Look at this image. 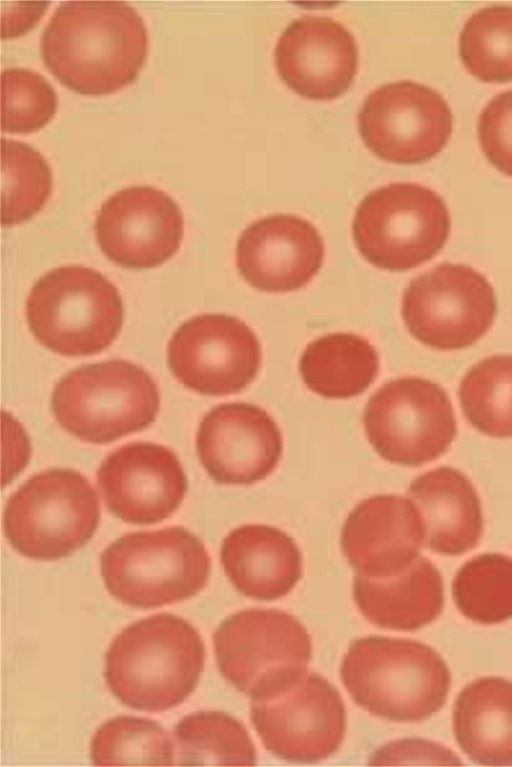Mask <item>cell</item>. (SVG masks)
I'll return each mask as SVG.
<instances>
[{
  "label": "cell",
  "instance_id": "6da1fadb",
  "mask_svg": "<svg viewBox=\"0 0 512 767\" xmlns=\"http://www.w3.org/2000/svg\"><path fill=\"white\" fill-rule=\"evenodd\" d=\"M140 14L121 1H66L43 30L46 68L68 89L88 96L115 93L133 83L148 55Z\"/></svg>",
  "mask_w": 512,
  "mask_h": 767
},
{
  "label": "cell",
  "instance_id": "7a4b0ae2",
  "mask_svg": "<svg viewBox=\"0 0 512 767\" xmlns=\"http://www.w3.org/2000/svg\"><path fill=\"white\" fill-rule=\"evenodd\" d=\"M205 646L184 618L159 613L125 627L105 654L104 677L125 706L163 712L181 704L204 669Z\"/></svg>",
  "mask_w": 512,
  "mask_h": 767
},
{
  "label": "cell",
  "instance_id": "3957f363",
  "mask_svg": "<svg viewBox=\"0 0 512 767\" xmlns=\"http://www.w3.org/2000/svg\"><path fill=\"white\" fill-rule=\"evenodd\" d=\"M340 676L361 708L393 722H418L444 705L450 671L430 646L409 639L368 636L344 655Z\"/></svg>",
  "mask_w": 512,
  "mask_h": 767
},
{
  "label": "cell",
  "instance_id": "277c9868",
  "mask_svg": "<svg viewBox=\"0 0 512 767\" xmlns=\"http://www.w3.org/2000/svg\"><path fill=\"white\" fill-rule=\"evenodd\" d=\"M100 568L113 597L130 607L151 609L202 591L211 558L199 537L172 526L123 535L102 552Z\"/></svg>",
  "mask_w": 512,
  "mask_h": 767
},
{
  "label": "cell",
  "instance_id": "5b68a950",
  "mask_svg": "<svg viewBox=\"0 0 512 767\" xmlns=\"http://www.w3.org/2000/svg\"><path fill=\"white\" fill-rule=\"evenodd\" d=\"M124 317L117 287L85 266L55 268L32 286L26 320L34 338L47 349L70 357L89 356L108 348Z\"/></svg>",
  "mask_w": 512,
  "mask_h": 767
},
{
  "label": "cell",
  "instance_id": "8992f818",
  "mask_svg": "<svg viewBox=\"0 0 512 767\" xmlns=\"http://www.w3.org/2000/svg\"><path fill=\"white\" fill-rule=\"evenodd\" d=\"M159 406V389L152 376L134 363L117 359L69 371L51 396L60 427L92 444H107L147 428Z\"/></svg>",
  "mask_w": 512,
  "mask_h": 767
},
{
  "label": "cell",
  "instance_id": "52a82bcc",
  "mask_svg": "<svg viewBox=\"0 0 512 767\" xmlns=\"http://www.w3.org/2000/svg\"><path fill=\"white\" fill-rule=\"evenodd\" d=\"M100 516L98 495L86 477L54 468L33 475L9 497L3 526L19 554L53 561L83 547L93 537Z\"/></svg>",
  "mask_w": 512,
  "mask_h": 767
},
{
  "label": "cell",
  "instance_id": "ba28073f",
  "mask_svg": "<svg viewBox=\"0 0 512 767\" xmlns=\"http://www.w3.org/2000/svg\"><path fill=\"white\" fill-rule=\"evenodd\" d=\"M222 676L252 700L283 693L307 672L312 643L293 615L277 609H246L226 618L213 634Z\"/></svg>",
  "mask_w": 512,
  "mask_h": 767
},
{
  "label": "cell",
  "instance_id": "9c48e42d",
  "mask_svg": "<svg viewBox=\"0 0 512 767\" xmlns=\"http://www.w3.org/2000/svg\"><path fill=\"white\" fill-rule=\"evenodd\" d=\"M451 221L444 200L417 183L380 187L359 203L352 233L372 265L405 271L432 259L448 240Z\"/></svg>",
  "mask_w": 512,
  "mask_h": 767
},
{
  "label": "cell",
  "instance_id": "30bf717a",
  "mask_svg": "<svg viewBox=\"0 0 512 767\" xmlns=\"http://www.w3.org/2000/svg\"><path fill=\"white\" fill-rule=\"evenodd\" d=\"M363 423L368 441L381 458L408 467L440 457L457 432L446 391L421 377L385 383L369 398Z\"/></svg>",
  "mask_w": 512,
  "mask_h": 767
},
{
  "label": "cell",
  "instance_id": "8fae6325",
  "mask_svg": "<svg viewBox=\"0 0 512 767\" xmlns=\"http://www.w3.org/2000/svg\"><path fill=\"white\" fill-rule=\"evenodd\" d=\"M401 311L416 340L436 350H459L491 328L497 301L482 273L465 264L442 263L409 283Z\"/></svg>",
  "mask_w": 512,
  "mask_h": 767
},
{
  "label": "cell",
  "instance_id": "7c38bea8",
  "mask_svg": "<svg viewBox=\"0 0 512 767\" xmlns=\"http://www.w3.org/2000/svg\"><path fill=\"white\" fill-rule=\"evenodd\" d=\"M452 126L444 98L412 81L375 89L358 114V130L367 148L397 164H418L435 157L446 146Z\"/></svg>",
  "mask_w": 512,
  "mask_h": 767
},
{
  "label": "cell",
  "instance_id": "4fadbf2b",
  "mask_svg": "<svg viewBox=\"0 0 512 767\" xmlns=\"http://www.w3.org/2000/svg\"><path fill=\"white\" fill-rule=\"evenodd\" d=\"M251 722L265 748L277 757L312 763L335 753L344 738L346 711L337 689L317 673L289 690L252 700Z\"/></svg>",
  "mask_w": 512,
  "mask_h": 767
},
{
  "label": "cell",
  "instance_id": "5bb4252c",
  "mask_svg": "<svg viewBox=\"0 0 512 767\" xmlns=\"http://www.w3.org/2000/svg\"><path fill=\"white\" fill-rule=\"evenodd\" d=\"M168 365L185 387L223 396L246 388L261 366L260 343L240 319L201 314L183 322L167 347Z\"/></svg>",
  "mask_w": 512,
  "mask_h": 767
},
{
  "label": "cell",
  "instance_id": "9a60e30c",
  "mask_svg": "<svg viewBox=\"0 0 512 767\" xmlns=\"http://www.w3.org/2000/svg\"><path fill=\"white\" fill-rule=\"evenodd\" d=\"M98 245L112 262L148 269L169 260L179 249L184 220L178 204L152 186H130L101 205L94 225Z\"/></svg>",
  "mask_w": 512,
  "mask_h": 767
},
{
  "label": "cell",
  "instance_id": "2e32d148",
  "mask_svg": "<svg viewBox=\"0 0 512 767\" xmlns=\"http://www.w3.org/2000/svg\"><path fill=\"white\" fill-rule=\"evenodd\" d=\"M97 484L109 511L136 525L169 518L188 488L176 454L152 442H132L110 453L98 468Z\"/></svg>",
  "mask_w": 512,
  "mask_h": 767
},
{
  "label": "cell",
  "instance_id": "e0dca14e",
  "mask_svg": "<svg viewBox=\"0 0 512 767\" xmlns=\"http://www.w3.org/2000/svg\"><path fill=\"white\" fill-rule=\"evenodd\" d=\"M196 450L218 484L250 485L268 477L283 452V437L262 408L244 402L215 406L202 418Z\"/></svg>",
  "mask_w": 512,
  "mask_h": 767
},
{
  "label": "cell",
  "instance_id": "ac0fdd59",
  "mask_svg": "<svg viewBox=\"0 0 512 767\" xmlns=\"http://www.w3.org/2000/svg\"><path fill=\"white\" fill-rule=\"evenodd\" d=\"M275 66L295 93L312 100H331L351 86L358 67V48L349 30L336 20L305 15L281 33Z\"/></svg>",
  "mask_w": 512,
  "mask_h": 767
},
{
  "label": "cell",
  "instance_id": "d6986e66",
  "mask_svg": "<svg viewBox=\"0 0 512 767\" xmlns=\"http://www.w3.org/2000/svg\"><path fill=\"white\" fill-rule=\"evenodd\" d=\"M324 259L322 237L313 224L291 214L256 220L241 233L236 246L240 275L253 288L290 292L306 286Z\"/></svg>",
  "mask_w": 512,
  "mask_h": 767
},
{
  "label": "cell",
  "instance_id": "ffe728a7",
  "mask_svg": "<svg viewBox=\"0 0 512 767\" xmlns=\"http://www.w3.org/2000/svg\"><path fill=\"white\" fill-rule=\"evenodd\" d=\"M425 540L422 515L409 497L382 494L360 501L341 531V548L357 573L388 577L419 557Z\"/></svg>",
  "mask_w": 512,
  "mask_h": 767
},
{
  "label": "cell",
  "instance_id": "44dd1931",
  "mask_svg": "<svg viewBox=\"0 0 512 767\" xmlns=\"http://www.w3.org/2000/svg\"><path fill=\"white\" fill-rule=\"evenodd\" d=\"M220 559L241 594L260 601L286 596L302 576V556L294 540L264 524H245L223 540Z\"/></svg>",
  "mask_w": 512,
  "mask_h": 767
},
{
  "label": "cell",
  "instance_id": "7402d4cb",
  "mask_svg": "<svg viewBox=\"0 0 512 767\" xmlns=\"http://www.w3.org/2000/svg\"><path fill=\"white\" fill-rule=\"evenodd\" d=\"M424 522L426 546L456 556L475 548L483 533L480 499L459 470L442 466L417 476L408 487Z\"/></svg>",
  "mask_w": 512,
  "mask_h": 767
},
{
  "label": "cell",
  "instance_id": "603a6c76",
  "mask_svg": "<svg viewBox=\"0 0 512 767\" xmlns=\"http://www.w3.org/2000/svg\"><path fill=\"white\" fill-rule=\"evenodd\" d=\"M353 598L363 616L376 626L415 631L442 612L443 581L435 565L419 556L392 576L370 577L356 573Z\"/></svg>",
  "mask_w": 512,
  "mask_h": 767
},
{
  "label": "cell",
  "instance_id": "cb8c5ba5",
  "mask_svg": "<svg viewBox=\"0 0 512 767\" xmlns=\"http://www.w3.org/2000/svg\"><path fill=\"white\" fill-rule=\"evenodd\" d=\"M460 749L485 766L512 765V681L483 677L465 686L453 708Z\"/></svg>",
  "mask_w": 512,
  "mask_h": 767
},
{
  "label": "cell",
  "instance_id": "d4e9b609",
  "mask_svg": "<svg viewBox=\"0 0 512 767\" xmlns=\"http://www.w3.org/2000/svg\"><path fill=\"white\" fill-rule=\"evenodd\" d=\"M301 377L314 393L346 399L364 392L379 372V357L365 338L333 333L309 343L299 363Z\"/></svg>",
  "mask_w": 512,
  "mask_h": 767
},
{
  "label": "cell",
  "instance_id": "484cf974",
  "mask_svg": "<svg viewBox=\"0 0 512 767\" xmlns=\"http://www.w3.org/2000/svg\"><path fill=\"white\" fill-rule=\"evenodd\" d=\"M180 766H253L256 750L245 726L221 711H198L174 728Z\"/></svg>",
  "mask_w": 512,
  "mask_h": 767
},
{
  "label": "cell",
  "instance_id": "4316f807",
  "mask_svg": "<svg viewBox=\"0 0 512 767\" xmlns=\"http://www.w3.org/2000/svg\"><path fill=\"white\" fill-rule=\"evenodd\" d=\"M458 396L468 422L494 438L512 437V355H494L462 378Z\"/></svg>",
  "mask_w": 512,
  "mask_h": 767
},
{
  "label": "cell",
  "instance_id": "83f0119b",
  "mask_svg": "<svg viewBox=\"0 0 512 767\" xmlns=\"http://www.w3.org/2000/svg\"><path fill=\"white\" fill-rule=\"evenodd\" d=\"M452 597L461 614L475 623L512 618V558L485 553L468 560L455 575Z\"/></svg>",
  "mask_w": 512,
  "mask_h": 767
},
{
  "label": "cell",
  "instance_id": "f1b7e54d",
  "mask_svg": "<svg viewBox=\"0 0 512 767\" xmlns=\"http://www.w3.org/2000/svg\"><path fill=\"white\" fill-rule=\"evenodd\" d=\"M90 757L96 766H172L174 748L167 731L157 722L122 715L96 730Z\"/></svg>",
  "mask_w": 512,
  "mask_h": 767
},
{
  "label": "cell",
  "instance_id": "f546056e",
  "mask_svg": "<svg viewBox=\"0 0 512 767\" xmlns=\"http://www.w3.org/2000/svg\"><path fill=\"white\" fill-rule=\"evenodd\" d=\"M46 159L27 143L1 139V223L12 226L31 219L52 192Z\"/></svg>",
  "mask_w": 512,
  "mask_h": 767
},
{
  "label": "cell",
  "instance_id": "4dcf8cb0",
  "mask_svg": "<svg viewBox=\"0 0 512 767\" xmlns=\"http://www.w3.org/2000/svg\"><path fill=\"white\" fill-rule=\"evenodd\" d=\"M459 56L478 80L512 81V6L494 5L474 13L460 33Z\"/></svg>",
  "mask_w": 512,
  "mask_h": 767
},
{
  "label": "cell",
  "instance_id": "1f68e13d",
  "mask_svg": "<svg viewBox=\"0 0 512 767\" xmlns=\"http://www.w3.org/2000/svg\"><path fill=\"white\" fill-rule=\"evenodd\" d=\"M1 128L8 133H32L54 117L58 97L54 87L41 74L19 67L2 71Z\"/></svg>",
  "mask_w": 512,
  "mask_h": 767
},
{
  "label": "cell",
  "instance_id": "d6a6232c",
  "mask_svg": "<svg viewBox=\"0 0 512 767\" xmlns=\"http://www.w3.org/2000/svg\"><path fill=\"white\" fill-rule=\"evenodd\" d=\"M478 138L487 160L512 177V90L498 94L483 108Z\"/></svg>",
  "mask_w": 512,
  "mask_h": 767
},
{
  "label": "cell",
  "instance_id": "836d02e7",
  "mask_svg": "<svg viewBox=\"0 0 512 767\" xmlns=\"http://www.w3.org/2000/svg\"><path fill=\"white\" fill-rule=\"evenodd\" d=\"M373 766L461 765L451 750L428 740L401 739L376 750L370 758Z\"/></svg>",
  "mask_w": 512,
  "mask_h": 767
}]
</instances>
